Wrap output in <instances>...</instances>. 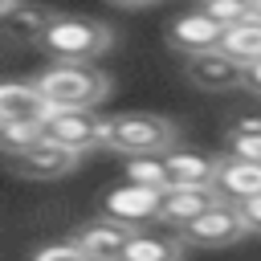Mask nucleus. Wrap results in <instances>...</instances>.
Wrapping results in <instances>:
<instances>
[{"label": "nucleus", "instance_id": "1", "mask_svg": "<svg viewBox=\"0 0 261 261\" xmlns=\"http://www.w3.org/2000/svg\"><path fill=\"white\" fill-rule=\"evenodd\" d=\"M33 90L41 94L45 110H82V106H98L110 94V77L94 65L53 61L45 73H37Z\"/></svg>", "mask_w": 261, "mask_h": 261}, {"label": "nucleus", "instance_id": "19", "mask_svg": "<svg viewBox=\"0 0 261 261\" xmlns=\"http://www.w3.org/2000/svg\"><path fill=\"white\" fill-rule=\"evenodd\" d=\"M41 139V122H0V151H24Z\"/></svg>", "mask_w": 261, "mask_h": 261}, {"label": "nucleus", "instance_id": "23", "mask_svg": "<svg viewBox=\"0 0 261 261\" xmlns=\"http://www.w3.org/2000/svg\"><path fill=\"white\" fill-rule=\"evenodd\" d=\"M237 208H241V216H245V228H249V232H261V196L241 200Z\"/></svg>", "mask_w": 261, "mask_h": 261}, {"label": "nucleus", "instance_id": "20", "mask_svg": "<svg viewBox=\"0 0 261 261\" xmlns=\"http://www.w3.org/2000/svg\"><path fill=\"white\" fill-rule=\"evenodd\" d=\"M200 12H208L216 24H237V20H249L253 16V0H204Z\"/></svg>", "mask_w": 261, "mask_h": 261}, {"label": "nucleus", "instance_id": "4", "mask_svg": "<svg viewBox=\"0 0 261 261\" xmlns=\"http://www.w3.org/2000/svg\"><path fill=\"white\" fill-rule=\"evenodd\" d=\"M245 232H249L245 228V216H241V208L232 200H212L200 216H192L179 228V237L188 245H200V249H224V245L241 241Z\"/></svg>", "mask_w": 261, "mask_h": 261}, {"label": "nucleus", "instance_id": "5", "mask_svg": "<svg viewBox=\"0 0 261 261\" xmlns=\"http://www.w3.org/2000/svg\"><path fill=\"white\" fill-rule=\"evenodd\" d=\"M41 135L73 155L98 147L102 139V114L98 106H82V110H45L41 114Z\"/></svg>", "mask_w": 261, "mask_h": 261}, {"label": "nucleus", "instance_id": "15", "mask_svg": "<svg viewBox=\"0 0 261 261\" xmlns=\"http://www.w3.org/2000/svg\"><path fill=\"white\" fill-rule=\"evenodd\" d=\"M163 175H167V188L175 184H212L216 175V159L204 155V151H163Z\"/></svg>", "mask_w": 261, "mask_h": 261}, {"label": "nucleus", "instance_id": "6", "mask_svg": "<svg viewBox=\"0 0 261 261\" xmlns=\"http://www.w3.org/2000/svg\"><path fill=\"white\" fill-rule=\"evenodd\" d=\"M159 196H163L159 188H143V184L122 179L118 188H110L102 196V220H114L122 228H147L159 216Z\"/></svg>", "mask_w": 261, "mask_h": 261}, {"label": "nucleus", "instance_id": "10", "mask_svg": "<svg viewBox=\"0 0 261 261\" xmlns=\"http://www.w3.org/2000/svg\"><path fill=\"white\" fill-rule=\"evenodd\" d=\"M188 77L208 94H224V90H237L245 82V65L232 61L224 49H208V53L188 57Z\"/></svg>", "mask_w": 261, "mask_h": 261}, {"label": "nucleus", "instance_id": "7", "mask_svg": "<svg viewBox=\"0 0 261 261\" xmlns=\"http://www.w3.org/2000/svg\"><path fill=\"white\" fill-rule=\"evenodd\" d=\"M8 159H12V171L24 175V179H61V175H69V171L77 167L82 155H73V151H65V147L49 143V139L41 135L33 147L12 151Z\"/></svg>", "mask_w": 261, "mask_h": 261}, {"label": "nucleus", "instance_id": "12", "mask_svg": "<svg viewBox=\"0 0 261 261\" xmlns=\"http://www.w3.org/2000/svg\"><path fill=\"white\" fill-rule=\"evenodd\" d=\"M53 16H57V12L45 8V4H24V0H16L8 12H0V33H4L8 41H16V45H37Z\"/></svg>", "mask_w": 261, "mask_h": 261}, {"label": "nucleus", "instance_id": "16", "mask_svg": "<svg viewBox=\"0 0 261 261\" xmlns=\"http://www.w3.org/2000/svg\"><path fill=\"white\" fill-rule=\"evenodd\" d=\"M45 102L33 82H0V122H41Z\"/></svg>", "mask_w": 261, "mask_h": 261}, {"label": "nucleus", "instance_id": "8", "mask_svg": "<svg viewBox=\"0 0 261 261\" xmlns=\"http://www.w3.org/2000/svg\"><path fill=\"white\" fill-rule=\"evenodd\" d=\"M212 200H220L212 184H175V188H163L155 224H167V228H184V224H188L192 216H200V212H204Z\"/></svg>", "mask_w": 261, "mask_h": 261}, {"label": "nucleus", "instance_id": "18", "mask_svg": "<svg viewBox=\"0 0 261 261\" xmlns=\"http://www.w3.org/2000/svg\"><path fill=\"white\" fill-rule=\"evenodd\" d=\"M122 171H126V179H130V184L159 188V192L167 188V175H163V159H159V155H126Z\"/></svg>", "mask_w": 261, "mask_h": 261}, {"label": "nucleus", "instance_id": "27", "mask_svg": "<svg viewBox=\"0 0 261 261\" xmlns=\"http://www.w3.org/2000/svg\"><path fill=\"white\" fill-rule=\"evenodd\" d=\"M12 4H16V0H0V12H8V8H12Z\"/></svg>", "mask_w": 261, "mask_h": 261}, {"label": "nucleus", "instance_id": "21", "mask_svg": "<svg viewBox=\"0 0 261 261\" xmlns=\"http://www.w3.org/2000/svg\"><path fill=\"white\" fill-rule=\"evenodd\" d=\"M228 159L261 163V130H228Z\"/></svg>", "mask_w": 261, "mask_h": 261}, {"label": "nucleus", "instance_id": "11", "mask_svg": "<svg viewBox=\"0 0 261 261\" xmlns=\"http://www.w3.org/2000/svg\"><path fill=\"white\" fill-rule=\"evenodd\" d=\"M212 188L220 200H253L261 196V163H245V159H216V175H212Z\"/></svg>", "mask_w": 261, "mask_h": 261}, {"label": "nucleus", "instance_id": "3", "mask_svg": "<svg viewBox=\"0 0 261 261\" xmlns=\"http://www.w3.org/2000/svg\"><path fill=\"white\" fill-rule=\"evenodd\" d=\"M53 61H77V65H90L98 61L110 45H114V33L102 24V20H90V16H53L49 29L41 33L37 41Z\"/></svg>", "mask_w": 261, "mask_h": 261}, {"label": "nucleus", "instance_id": "14", "mask_svg": "<svg viewBox=\"0 0 261 261\" xmlns=\"http://www.w3.org/2000/svg\"><path fill=\"white\" fill-rule=\"evenodd\" d=\"M179 257H184V241L175 232H163V224L130 228L126 249H122V261H179Z\"/></svg>", "mask_w": 261, "mask_h": 261}, {"label": "nucleus", "instance_id": "26", "mask_svg": "<svg viewBox=\"0 0 261 261\" xmlns=\"http://www.w3.org/2000/svg\"><path fill=\"white\" fill-rule=\"evenodd\" d=\"M253 16H257V20H261V0H253Z\"/></svg>", "mask_w": 261, "mask_h": 261}, {"label": "nucleus", "instance_id": "24", "mask_svg": "<svg viewBox=\"0 0 261 261\" xmlns=\"http://www.w3.org/2000/svg\"><path fill=\"white\" fill-rule=\"evenodd\" d=\"M245 90H253L257 98H261V61H253V65H245V82H241Z\"/></svg>", "mask_w": 261, "mask_h": 261}, {"label": "nucleus", "instance_id": "9", "mask_svg": "<svg viewBox=\"0 0 261 261\" xmlns=\"http://www.w3.org/2000/svg\"><path fill=\"white\" fill-rule=\"evenodd\" d=\"M220 37H224V24H216L208 12L192 8L184 16H175L167 24V45L179 49V53H208V49H220Z\"/></svg>", "mask_w": 261, "mask_h": 261}, {"label": "nucleus", "instance_id": "13", "mask_svg": "<svg viewBox=\"0 0 261 261\" xmlns=\"http://www.w3.org/2000/svg\"><path fill=\"white\" fill-rule=\"evenodd\" d=\"M126 237H130V228H122V224H114V220H94V224H86V228H77V249L90 257V261H122V249H126Z\"/></svg>", "mask_w": 261, "mask_h": 261}, {"label": "nucleus", "instance_id": "25", "mask_svg": "<svg viewBox=\"0 0 261 261\" xmlns=\"http://www.w3.org/2000/svg\"><path fill=\"white\" fill-rule=\"evenodd\" d=\"M110 4H118V8H143V4H155V0H110Z\"/></svg>", "mask_w": 261, "mask_h": 261}, {"label": "nucleus", "instance_id": "2", "mask_svg": "<svg viewBox=\"0 0 261 261\" xmlns=\"http://www.w3.org/2000/svg\"><path fill=\"white\" fill-rule=\"evenodd\" d=\"M179 139V126L171 118L159 114H143V110H126V114H110L102 118V139L98 147H110L118 155H163L171 151Z\"/></svg>", "mask_w": 261, "mask_h": 261}, {"label": "nucleus", "instance_id": "22", "mask_svg": "<svg viewBox=\"0 0 261 261\" xmlns=\"http://www.w3.org/2000/svg\"><path fill=\"white\" fill-rule=\"evenodd\" d=\"M33 261H90V257L77 249V241H53V245H41Z\"/></svg>", "mask_w": 261, "mask_h": 261}, {"label": "nucleus", "instance_id": "17", "mask_svg": "<svg viewBox=\"0 0 261 261\" xmlns=\"http://www.w3.org/2000/svg\"><path fill=\"white\" fill-rule=\"evenodd\" d=\"M220 49H224L232 61H241V65L261 61V20H257V16H249V20L228 24V29H224V37H220Z\"/></svg>", "mask_w": 261, "mask_h": 261}]
</instances>
